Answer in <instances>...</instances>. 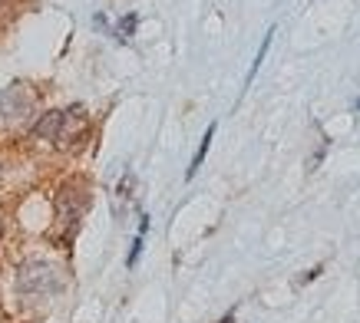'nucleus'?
I'll list each match as a JSON object with an SVG mask.
<instances>
[{
	"instance_id": "obj_3",
	"label": "nucleus",
	"mask_w": 360,
	"mask_h": 323,
	"mask_svg": "<svg viewBox=\"0 0 360 323\" xmlns=\"http://www.w3.org/2000/svg\"><path fill=\"white\" fill-rule=\"evenodd\" d=\"M60 132H63V112L60 109H53V112H46L37 126H33V136H40V139H50L56 142L60 139Z\"/></svg>"
},
{
	"instance_id": "obj_2",
	"label": "nucleus",
	"mask_w": 360,
	"mask_h": 323,
	"mask_svg": "<svg viewBox=\"0 0 360 323\" xmlns=\"http://www.w3.org/2000/svg\"><path fill=\"white\" fill-rule=\"evenodd\" d=\"M17 287L23 294H53L60 291V270L50 268L46 261H30L17 274Z\"/></svg>"
},
{
	"instance_id": "obj_6",
	"label": "nucleus",
	"mask_w": 360,
	"mask_h": 323,
	"mask_svg": "<svg viewBox=\"0 0 360 323\" xmlns=\"http://www.w3.org/2000/svg\"><path fill=\"white\" fill-rule=\"evenodd\" d=\"M219 323H235V317H225V320H219Z\"/></svg>"
},
{
	"instance_id": "obj_4",
	"label": "nucleus",
	"mask_w": 360,
	"mask_h": 323,
	"mask_svg": "<svg viewBox=\"0 0 360 323\" xmlns=\"http://www.w3.org/2000/svg\"><path fill=\"white\" fill-rule=\"evenodd\" d=\"M212 136H215V126H208L205 139H202V145H198V152H195V159H192V165H188L186 178H192V175H195V169H198V165H202V159H205V152H208V142H212Z\"/></svg>"
},
{
	"instance_id": "obj_5",
	"label": "nucleus",
	"mask_w": 360,
	"mask_h": 323,
	"mask_svg": "<svg viewBox=\"0 0 360 323\" xmlns=\"http://www.w3.org/2000/svg\"><path fill=\"white\" fill-rule=\"evenodd\" d=\"M136 23H139V17H136V13H129V17H122L120 27H116V37H120V40H129L132 30H136Z\"/></svg>"
},
{
	"instance_id": "obj_1",
	"label": "nucleus",
	"mask_w": 360,
	"mask_h": 323,
	"mask_svg": "<svg viewBox=\"0 0 360 323\" xmlns=\"http://www.w3.org/2000/svg\"><path fill=\"white\" fill-rule=\"evenodd\" d=\"M86 205H89L86 182L70 178V182L60 188V195H56V221L66 228V241L73 237V231H77V225H79V218H83V211H86Z\"/></svg>"
}]
</instances>
